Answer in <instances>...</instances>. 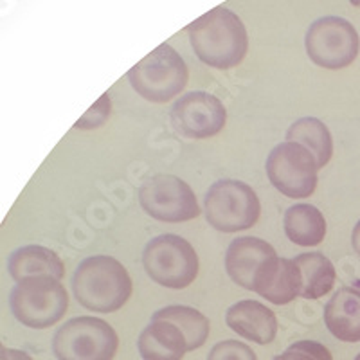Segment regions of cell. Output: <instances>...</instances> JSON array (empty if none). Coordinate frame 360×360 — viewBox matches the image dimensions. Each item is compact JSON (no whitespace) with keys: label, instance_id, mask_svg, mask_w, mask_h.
<instances>
[{"label":"cell","instance_id":"6da1fadb","mask_svg":"<svg viewBox=\"0 0 360 360\" xmlns=\"http://www.w3.org/2000/svg\"><path fill=\"white\" fill-rule=\"evenodd\" d=\"M200 62L227 70L240 65L249 49V37L242 18L229 8L218 6L186 27Z\"/></svg>","mask_w":360,"mask_h":360},{"label":"cell","instance_id":"cb8c5ba5","mask_svg":"<svg viewBox=\"0 0 360 360\" xmlns=\"http://www.w3.org/2000/svg\"><path fill=\"white\" fill-rule=\"evenodd\" d=\"M112 112V103L108 94H103L101 98L96 101V105L89 108L85 115L78 119V123L74 124V128H79V130H94L99 128L101 124H105V121L108 119Z\"/></svg>","mask_w":360,"mask_h":360},{"label":"cell","instance_id":"3957f363","mask_svg":"<svg viewBox=\"0 0 360 360\" xmlns=\"http://www.w3.org/2000/svg\"><path fill=\"white\" fill-rule=\"evenodd\" d=\"M188 65L172 45L162 44L128 70V79L141 98L166 103L188 85Z\"/></svg>","mask_w":360,"mask_h":360},{"label":"cell","instance_id":"4316f807","mask_svg":"<svg viewBox=\"0 0 360 360\" xmlns=\"http://www.w3.org/2000/svg\"><path fill=\"white\" fill-rule=\"evenodd\" d=\"M0 360H9L8 359V349L4 348V344L0 342Z\"/></svg>","mask_w":360,"mask_h":360},{"label":"cell","instance_id":"83f0119b","mask_svg":"<svg viewBox=\"0 0 360 360\" xmlns=\"http://www.w3.org/2000/svg\"><path fill=\"white\" fill-rule=\"evenodd\" d=\"M353 6H356V8H360V0H349Z\"/></svg>","mask_w":360,"mask_h":360},{"label":"cell","instance_id":"603a6c76","mask_svg":"<svg viewBox=\"0 0 360 360\" xmlns=\"http://www.w3.org/2000/svg\"><path fill=\"white\" fill-rule=\"evenodd\" d=\"M207 360H258V356L240 340H221L209 352Z\"/></svg>","mask_w":360,"mask_h":360},{"label":"cell","instance_id":"5bb4252c","mask_svg":"<svg viewBox=\"0 0 360 360\" xmlns=\"http://www.w3.org/2000/svg\"><path fill=\"white\" fill-rule=\"evenodd\" d=\"M272 256H276L274 247L265 240L254 236L236 238L225 252V270L236 285L252 290L256 270Z\"/></svg>","mask_w":360,"mask_h":360},{"label":"cell","instance_id":"9c48e42d","mask_svg":"<svg viewBox=\"0 0 360 360\" xmlns=\"http://www.w3.org/2000/svg\"><path fill=\"white\" fill-rule=\"evenodd\" d=\"M265 168L270 184L288 198H307L317 188L315 157L297 143L278 144L266 157Z\"/></svg>","mask_w":360,"mask_h":360},{"label":"cell","instance_id":"4fadbf2b","mask_svg":"<svg viewBox=\"0 0 360 360\" xmlns=\"http://www.w3.org/2000/svg\"><path fill=\"white\" fill-rule=\"evenodd\" d=\"M225 323L234 333L262 346L272 342L278 333V319L274 311L252 299L233 304L225 315Z\"/></svg>","mask_w":360,"mask_h":360},{"label":"cell","instance_id":"f1b7e54d","mask_svg":"<svg viewBox=\"0 0 360 360\" xmlns=\"http://www.w3.org/2000/svg\"><path fill=\"white\" fill-rule=\"evenodd\" d=\"M355 360H360V353H359V355H356V356H355Z\"/></svg>","mask_w":360,"mask_h":360},{"label":"cell","instance_id":"5b68a950","mask_svg":"<svg viewBox=\"0 0 360 360\" xmlns=\"http://www.w3.org/2000/svg\"><path fill=\"white\" fill-rule=\"evenodd\" d=\"M204 209L211 227L221 233H238L256 225L262 204L249 184L242 180L224 179L209 188Z\"/></svg>","mask_w":360,"mask_h":360},{"label":"cell","instance_id":"ac0fdd59","mask_svg":"<svg viewBox=\"0 0 360 360\" xmlns=\"http://www.w3.org/2000/svg\"><path fill=\"white\" fill-rule=\"evenodd\" d=\"M285 234L299 247L319 245L326 236V220L315 205L295 204L285 213Z\"/></svg>","mask_w":360,"mask_h":360},{"label":"cell","instance_id":"7402d4cb","mask_svg":"<svg viewBox=\"0 0 360 360\" xmlns=\"http://www.w3.org/2000/svg\"><path fill=\"white\" fill-rule=\"evenodd\" d=\"M272 360H333V356L330 349L317 340H299Z\"/></svg>","mask_w":360,"mask_h":360},{"label":"cell","instance_id":"d6986e66","mask_svg":"<svg viewBox=\"0 0 360 360\" xmlns=\"http://www.w3.org/2000/svg\"><path fill=\"white\" fill-rule=\"evenodd\" d=\"M287 141L310 150L317 168L323 169L333 155V139L326 124L317 117H301L287 130Z\"/></svg>","mask_w":360,"mask_h":360},{"label":"cell","instance_id":"8fae6325","mask_svg":"<svg viewBox=\"0 0 360 360\" xmlns=\"http://www.w3.org/2000/svg\"><path fill=\"white\" fill-rule=\"evenodd\" d=\"M227 123V110L217 96L197 90L180 96L172 108V124L189 139H209Z\"/></svg>","mask_w":360,"mask_h":360},{"label":"cell","instance_id":"2e32d148","mask_svg":"<svg viewBox=\"0 0 360 360\" xmlns=\"http://www.w3.org/2000/svg\"><path fill=\"white\" fill-rule=\"evenodd\" d=\"M328 332L342 342H360V290L344 287L324 307Z\"/></svg>","mask_w":360,"mask_h":360},{"label":"cell","instance_id":"d4e9b609","mask_svg":"<svg viewBox=\"0 0 360 360\" xmlns=\"http://www.w3.org/2000/svg\"><path fill=\"white\" fill-rule=\"evenodd\" d=\"M8 359L9 360H34L29 353L22 352V349H8Z\"/></svg>","mask_w":360,"mask_h":360},{"label":"cell","instance_id":"52a82bcc","mask_svg":"<svg viewBox=\"0 0 360 360\" xmlns=\"http://www.w3.org/2000/svg\"><path fill=\"white\" fill-rule=\"evenodd\" d=\"M119 339L114 328L98 317H74L53 339L58 360H114Z\"/></svg>","mask_w":360,"mask_h":360},{"label":"cell","instance_id":"30bf717a","mask_svg":"<svg viewBox=\"0 0 360 360\" xmlns=\"http://www.w3.org/2000/svg\"><path fill=\"white\" fill-rule=\"evenodd\" d=\"M139 202L144 213L166 224L189 221L200 214L197 195L188 182L175 175L150 176L139 188Z\"/></svg>","mask_w":360,"mask_h":360},{"label":"cell","instance_id":"7a4b0ae2","mask_svg":"<svg viewBox=\"0 0 360 360\" xmlns=\"http://www.w3.org/2000/svg\"><path fill=\"white\" fill-rule=\"evenodd\" d=\"M131 278L123 263L112 256H92L79 263L72 278L78 303L98 314H112L127 304L131 295Z\"/></svg>","mask_w":360,"mask_h":360},{"label":"cell","instance_id":"8992f818","mask_svg":"<svg viewBox=\"0 0 360 360\" xmlns=\"http://www.w3.org/2000/svg\"><path fill=\"white\" fill-rule=\"evenodd\" d=\"M9 307L18 323L33 330H45L63 319L69 295L58 279H25L11 290Z\"/></svg>","mask_w":360,"mask_h":360},{"label":"cell","instance_id":"484cf974","mask_svg":"<svg viewBox=\"0 0 360 360\" xmlns=\"http://www.w3.org/2000/svg\"><path fill=\"white\" fill-rule=\"evenodd\" d=\"M352 243H353V249H355V252L360 256V220L356 221L355 227H353Z\"/></svg>","mask_w":360,"mask_h":360},{"label":"cell","instance_id":"7c38bea8","mask_svg":"<svg viewBox=\"0 0 360 360\" xmlns=\"http://www.w3.org/2000/svg\"><path fill=\"white\" fill-rule=\"evenodd\" d=\"M303 278L294 259L279 258L278 254L262 263L254 276L252 292L274 304H288L301 295Z\"/></svg>","mask_w":360,"mask_h":360},{"label":"cell","instance_id":"e0dca14e","mask_svg":"<svg viewBox=\"0 0 360 360\" xmlns=\"http://www.w3.org/2000/svg\"><path fill=\"white\" fill-rule=\"evenodd\" d=\"M143 360H182L188 353V340L179 326L168 321H152L137 340Z\"/></svg>","mask_w":360,"mask_h":360},{"label":"cell","instance_id":"44dd1931","mask_svg":"<svg viewBox=\"0 0 360 360\" xmlns=\"http://www.w3.org/2000/svg\"><path fill=\"white\" fill-rule=\"evenodd\" d=\"M152 321H168L179 326L188 340V352L202 348L211 332V324L204 314L191 307H182V304H173V307L155 311Z\"/></svg>","mask_w":360,"mask_h":360},{"label":"cell","instance_id":"9a60e30c","mask_svg":"<svg viewBox=\"0 0 360 360\" xmlns=\"http://www.w3.org/2000/svg\"><path fill=\"white\" fill-rule=\"evenodd\" d=\"M8 272L17 283L37 278H53L60 281L65 276V266L54 250L44 245H24L11 252Z\"/></svg>","mask_w":360,"mask_h":360},{"label":"cell","instance_id":"277c9868","mask_svg":"<svg viewBox=\"0 0 360 360\" xmlns=\"http://www.w3.org/2000/svg\"><path fill=\"white\" fill-rule=\"evenodd\" d=\"M143 265L152 281L173 290L189 287L198 276L197 252L176 234L152 238L144 247Z\"/></svg>","mask_w":360,"mask_h":360},{"label":"cell","instance_id":"ba28073f","mask_svg":"<svg viewBox=\"0 0 360 360\" xmlns=\"http://www.w3.org/2000/svg\"><path fill=\"white\" fill-rule=\"evenodd\" d=\"M304 47L315 65L339 70L356 60L360 38L352 22L346 18L323 17L308 27Z\"/></svg>","mask_w":360,"mask_h":360},{"label":"cell","instance_id":"ffe728a7","mask_svg":"<svg viewBox=\"0 0 360 360\" xmlns=\"http://www.w3.org/2000/svg\"><path fill=\"white\" fill-rule=\"evenodd\" d=\"M295 265L301 270L303 287H301V297L319 299L330 294L335 285V266L330 259L321 252L299 254L294 259Z\"/></svg>","mask_w":360,"mask_h":360}]
</instances>
